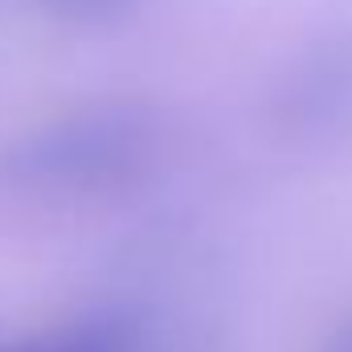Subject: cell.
Segmentation results:
<instances>
[{
	"mask_svg": "<svg viewBox=\"0 0 352 352\" xmlns=\"http://www.w3.org/2000/svg\"><path fill=\"white\" fill-rule=\"evenodd\" d=\"M160 148V119L144 102L107 98L66 111L4 148L0 173L45 192H98L140 176Z\"/></svg>",
	"mask_w": 352,
	"mask_h": 352,
	"instance_id": "6da1fadb",
	"label": "cell"
},
{
	"mask_svg": "<svg viewBox=\"0 0 352 352\" xmlns=\"http://www.w3.org/2000/svg\"><path fill=\"white\" fill-rule=\"evenodd\" d=\"M0 352H144V324L127 311H90L25 332Z\"/></svg>",
	"mask_w": 352,
	"mask_h": 352,
	"instance_id": "7a4b0ae2",
	"label": "cell"
},
{
	"mask_svg": "<svg viewBox=\"0 0 352 352\" xmlns=\"http://www.w3.org/2000/svg\"><path fill=\"white\" fill-rule=\"evenodd\" d=\"M21 8H33L45 21L78 25V29H107L131 21L148 0H16Z\"/></svg>",
	"mask_w": 352,
	"mask_h": 352,
	"instance_id": "3957f363",
	"label": "cell"
},
{
	"mask_svg": "<svg viewBox=\"0 0 352 352\" xmlns=\"http://www.w3.org/2000/svg\"><path fill=\"white\" fill-rule=\"evenodd\" d=\"M332 352H352V328H344V336L336 340V349Z\"/></svg>",
	"mask_w": 352,
	"mask_h": 352,
	"instance_id": "277c9868",
	"label": "cell"
}]
</instances>
